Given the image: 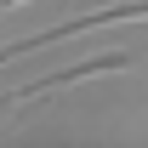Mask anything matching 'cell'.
<instances>
[{"label": "cell", "mask_w": 148, "mask_h": 148, "mask_svg": "<svg viewBox=\"0 0 148 148\" xmlns=\"http://www.w3.org/2000/svg\"><path fill=\"white\" fill-rule=\"evenodd\" d=\"M137 63H148V51H97V57H86V63H74V69H57V74H46V80H29V86H17V91H6V103L17 108V103H29V97H46V91H57V86H69V80L137 69Z\"/></svg>", "instance_id": "2"}, {"label": "cell", "mask_w": 148, "mask_h": 148, "mask_svg": "<svg viewBox=\"0 0 148 148\" xmlns=\"http://www.w3.org/2000/svg\"><path fill=\"white\" fill-rule=\"evenodd\" d=\"M125 17H148V0L97 6V12H86V17H69V23H57V29L23 34V40H12V46H0V63H12V57H29V51H46V46H57V40H69V34H86V29H97V23H125Z\"/></svg>", "instance_id": "1"}, {"label": "cell", "mask_w": 148, "mask_h": 148, "mask_svg": "<svg viewBox=\"0 0 148 148\" xmlns=\"http://www.w3.org/2000/svg\"><path fill=\"white\" fill-rule=\"evenodd\" d=\"M6 108H12V103H6V97H0V114H6Z\"/></svg>", "instance_id": "4"}, {"label": "cell", "mask_w": 148, "mask_h": 148, "mask_svg": "<svg viewBox=\"0 0 148 148\" xmlns=\"http://www.w3.org/2000/svg\"><path fill=\"white\" fill-rule=\"evenodd\" d=\"M6 6H17V0H0V12H6Z\"/></svg>", "instance_id": "3"}]
</instances>
